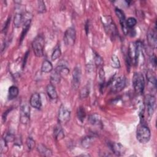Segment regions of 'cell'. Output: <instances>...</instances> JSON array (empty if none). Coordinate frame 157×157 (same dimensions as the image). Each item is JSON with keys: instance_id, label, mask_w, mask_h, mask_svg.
Returning <instances> with one entry per match:
<instances>
[{"instance_id": "obj_1", "label": "cell", "mask_w": 157, "mask_h": 157, "mask_svg": "<svg viewBox=\"0 0 157 157\" xmlns=\"http://www.w3.org/2000/svg\"><path fill=\"white\" fill-rule=\"evenodd\" d=\"M151 137V133L149 128L143 123H140L137 128L136 138L141 144L147 143Z\"/></svg>"}, {"instance_id": "obj_2", "label": "cell", "mask_w": 157, "mask_h": 157, "mask_svg": "<svg viewBox=\"0 0 157 157\" xmlns=\"http://www.w3.org/2000/svg\"><path fill=\"white\" fill-rule=\"evenodd\" d=\"M133 85L136 93L137 95L143 93L145 88V80L141 73H134L133 77Z\"/></svg>"}, {"instance_id": "obj_3", "label": "cell", "mask_w": 157, "mask_h": 157, "mask_svg": "<svg viewBox=\"0 0 157 157\" xmlns=\"http://www.w3.org/2000/svg\"><path fill=\"white\" fill-rule=\"evenodd\" d=\"M44 39L41 36H37L32 43V48L35 55L37 57H41L44 55Z\"/></svg>"}, {"instance_id": "obj_4", "label": "cell", "mask_w": 157, "mask_h": 157, "mask_svg": "<svg viewBox=\"0 0 157 157\" xmlns=\"http://www.w3.org/2000/svg\"><path fill=\"white\" fill-rule=\"evenodd\" d=\"M126 86V78L124 76H120L114 79L111 83V92L113 93H117L122 91Z\"/></svg>"}, {"instance_id": "obj_5", "label": "cell", "mask_w": 157, "mask_h": 157, "mask_svg": "<svg viewBox=\"0 0 157 157\" xmlns=\"http://www.w3.org/2000/svg\"><path fill=\"white\" fill-rule=\"evenodd\" d=\"M145 104L147 109V113L150 117H151L156 108V98L153 95H148L145 98Z\"/></svg>"}, {"instance_id": "obj_6", "label": "cell", "mask_w": 157, "mask_h": 157, "mask_svg": "<svg viewBox=\"0 0 157 157\" xmlns=\"http://www.w3.org/2000/svg\"><path fill=\"white\" fill-rule=\"evenodd\" d=\"M76 38V33L75 29L70 27L66 30L64 35V41L68 46H73L75 44Z\"/></svg>"}, {"instance_id": "obj_7", "label": "cell", "mask_w": 157, "mask_h": 157, "mask_svg": "<svg viewBox=\"0 0 157 157\" xmlns=\"http://www.w3.org/2000/svg\"><path fill=\"white\" fill-rule=\"evenodd\" d=\"M71 117V112L63 105L61 106L58 111V121L60 124H64L67 123Z\"/></svg>"}, {"instance_id": "obj_8", "label": "cell", "mask_w": 157, "mask_h": 157, "mask_svg": "<svg viewBox=\"0 0 157 157\" xmlns=\"http://www.w3.org/2000/svg\"><path fill=\"white\" fill-rule=\"evenodd\" d=\"M30 119V108L28 104H24L21 109V121L22 124H27Z\"/></svg>"}, {"instance_id": "obj_9", "label": "cell", "mask_w": 157, "mask_h": 157, "mask_svg": "<svg viewBox=\"0 0 157 157\" xmlns=\"http://www.w3.org/2000/svg\"><path fill=\"white\" fill-rule=\"evenodd\" d=\"M115 11V14H116L117 16L118 17V18L119 19L121 27L122 28V30L123 31V32L125 35H127L128 33L129 29L128 28V27L126 25V19H125V16L123 12L118 8H116Z\"/></svg>"}, {"instance_id": "obj_10", "label": "cell", "mask_w": 157, "mask_h": 157, "mask_svg": "<svg viewBox=\"0 0 157 157\" xmlns=\"http://www.w3.org/2000/svg\"><path fill=\"white\" fill-rule=\"evenodd\" d=\"M81 78V71L79 66H76L73 73V87L74 89H77L80 85Z\"/></svg>"}, {"instance_id": "obj_11", "label": "cell", "mask_w": 157, "mask_h": 157, "mask_svg": "<svg viewBox=\"0 0 157 157\" xmlns=\"http://www.w3.org/2000/svg\"><path fill=\"white\" fill-rule=\"evenodd\" d=\"M30 104L31 105L32 107L35 109H41L42 106V101H41V96L39 93H35L32 95L30 100Z\"/></svg>"}, {"instance_id": "obj_12", "label": "cell", "mask_w": 157, "mask_h": 157, "mask_svg": "<svg viewBox=\"0 0 157 157\" xmlns=\"http://www.w3.org/2000/svg\"><path fill=\"white\" fill-rule=\"evenodd\" d=\"M109 146L112 151L117 156L123 155L125 153V149L120 143L112 142L109 144Z\"/></svg>"}, {"instance_id": "obj_13", "label": "cell", "mask_w": 157, "mask_h": 157, "mask_svg": "<svg viewBox=\"0 0 157 157\" xmlns=\"http://www.w3.org/2000/svg\"><path fill=\"white\" fill-rule=\"evenodd\" d=\"M147 41L149 45L155 49L156 47V27L154 30H150L147 34Z\"/></svg>"}, {"instance_id": "obj_14", "label": "cell", "mask_w": 157, "mask_h": 157, "mask_svg": "<svg viewBox=\"0 0 157 157\" xmlns=\"http://www.w3.org/2000/svg\"><path fill=\"white\" fill-rule=\"evenodd\" d=\"M54 137L55 139L59 141L61 140L62 139H63L65 137V134H64V131L60 125V124L57 125L54 129Z\"/></svg>"}, {"instance_id": "obj_15", "label": "cell", "mask_w": 157, "mask_h": 157, "mask_svg": "<svg viewBox=\"0 0 157 157\" xmlns=\"http://www.w3.org/2000/svg\"><path fill=\"white\" fill-rule=\"evenodd\" d=\"M46 91H47V95L49 96V97L50 99H57V98H58L57 92L53 84H49L46 87Z\"/></svg>"}, {"instance_id": "obj_16", "label": "cell", "mask_w": 157, "mask_h": 157, "mask_svg": "<svg viewBox=\"0 0 157 157\" xmlns=\"http://www.w3.org/2000/svg\"><path fill=\"white\" fill-rule=\"evenodd\" d=\"M31 19H28L27 21H26L24 24V27H23V30L21 33V39H20V44H21L23 41V40L24 39L25 37L26 36L27 33H28L30 28V25H31Z\"/></svg>"}, {"instance_id": "obj_17", "label": "cell", "mask_w": 157, "mask_h": 157, "mask_svg": "<svg viewBox=\"0 0 157 157\" xmlns=\"http://www.w3.org/2000/svg\"><path fill=\"white\" fill-rule=\"evenodd\" d=\"M53 70V66L52 63L47 60H45L42 64L41 66V71L44 73H50Z\"/></svg>"}, {"instance_id": "obj_18", "label": "cell", "mask_w": 157, "mask_h": 157, "mask_svg": "<svg viewBox=\"0 0 157 157\" xmlns=\"http://www.w3.org/2000/svg\"><path fill=\"white\" fill-rule=\"evenodd\" d=\"M37 150L39 153H41L42 155L45 156H52V151L43 144L38 145L37 147Z\"/></svg>"}, {"instance_id": "obj_19", "label": "cell", "mask_w": 157, "mask_h": 157, "mask_svg": "<svg viewBox=\"0 0 157 157\" xmlns=\"http://www.w3.org/2000/svg\"><path fill=\"white\" fill-rule=\"evenodd\" d=\"M19 93V88L16 87V86H11L9 88V92H8V98L10 100L14 99L16 98Z\"/></svg>"}, {"instance_id": "obj_20", "label": "cell", "mask_w": 157, "mask_h": 157, "mask_svg": "<svg viewBox=\"0 0 157 157\" xmlns=\"http://www.w3.org/2000/svg\"><path fill=\"white\" fill-rule=\"evenodd\" d=\"M147 79L148 81L151 83L153 85L156 87V78L155 73L150 69H148L147 72Z\"/></svg>"}, {"instance_id": "obj_21", "label": "cell", "mask_w": 157, "mask_h": 157, "mask_svg": "<svg viewBox=\"0 0 157 157\" xmlns=\"http://www.w3.org/2000/svg\"><path fill=\"white\" fill-rule=\"evenodd\" d=\"M24 22V16L21 13H17L15 15L14 19V25L16 28H19Z\"/></svg>"}, {"instance_id": "obj_22", "label": "cell", "mask_w": 157, "mask_h": 157, "mask_svg": "<svg viewBox=\"0 0 157 157\" xmlns=\"http://www.w3.org/2000/svg\"><path fill=\"white\" fill-rule=\"evenodd\" d=\"M94 142V138L92 136H86L82 140V146L85 148H88L91 147L92 144Z\"/></svg>"}, {"instance_id": "obj_23", "label": "cell", "mask_w": 157, "mask_h": 157, "mask_svg": "<svg viewBox=\"0 0 157 157\" xmlns=\"http://www.w3.org/2000/svg\"><path fill=\"white\" fill-rule=\"evenodd\" d=\"M55 71L57 72V73H58L59 74H60L61 76L64 74V75H68L69 73V69L63 65H58L55 69Z\"/></svg>"}, {"instance_id": "obj_24", "label": "cell", "mask_w": 157, "mask_h": 157, "mask_svg": "<svg viewBox=\"0 0 157 157\" xmlns=\"http://www.w3.org/2000/svg\"><path fill=\"white\" fill-rule=\"evenodd\" d=\"M77 116L78 119L81 121L83 122L84 120H85V118L86 117V112L83 107H79L77 109Z\"/></svg>"}, {"instance_id": "obj_25", "label": "cell", "mask_w": 157, "mask_h": 157, "mask_svg": "<svg viewBox=\"0 0 157 157\" xmlns=\"http://www.w3.org/2000/svg\"><path fill=\"white\" fill-rule=\"evenodd\" d=\"M0 150H1V153H6L8 150V142L6 139L3 137L1 139V143H0Z\"/></svg>"}, {"instance_id": "obj_26", "label": "cell", "mask_w": 157, "mask_h": 157, "mask_svg": "<svg viewBox=\"0 0 157 157\" xmlns=\"http://www.w3.org/2000/svg\"><path fill=\"white\" fill-rule=\"evenodd\" d=\"M110 65L114 68H120V63L117 56L113 55L110 60Z\"/></svg>"}, {"instance_id": "obj_27", "label": "cell", "mask_w": 157, "mask_h": 157, "mask_svg": "<svg viewBox=\"0 0 157 157\" xmlns=\"http://www.w3.org/2000/svg\"><path fill=\"white\" fill-rule=\"evenodd\" d=\"M61 75L54 71V73L52 74L50 77V81L52 84H57L60 82Z\"/></svg>"}, {"instance_id": "obj_28", "label": "cell", "mask_w": 157, "mask_h": 157, "mask_svg": "<svg viewBox=\"0 0 157 157\" xmlns=\"http://www.w3.org/2000/svg\"><path fill=\"white\" fill-rule=\"evenodd\" d=\"M89 120L90 123L93 125H99V124H100L101 123V119L99 118V116L97 114L91 115Z\"/></svg>"}, {"instance_id": "obj_29", "label": "cell", "mask_w": 157, "mask_h": 157, "mask_svg": "<svg viewBox=\"0 0 157 157\" xmlns=\"http://www.w3.org/2000/svg\"><path fill=\"white\" fill-rule=\"evenodd\" d=\"M137 24V21L134 17H129L126 20V25L128 29L133 28Z\"/></svg>"}, {"instance_id": "obj_30", "label": "cell", "mask_w": 157, "mask_h": 157, "mask_svg": "<svg viewBox=\"0 0 157 157\" xmlns=\"http://www.w3.org/2000/svg\"><path fill=\"white\" fill-rule=\"evenodd\" d=\"M90 93V89L88 86H85L84 88H82V90L80 92V98L81 99L86 98L89 95Z\"/></svg>"}, {"instance_id": "obj_31", "label": "cell", "mask_w": 157, "mask_h": 157, "mask_svg": "<svg viewBox=\"0 0 157 157\" xmlns=\"http://www.w3.org/2000/svg\"><path fill=\"white\" fill-rule=\"evenodd\" d=\"M61 54H62V52H61V50L60 49V47H58V48H56L52 54V56H51V58L53 61L54 60H56L57 59H58L60 56H61Z\"/></svg>"}, {"instance_id": "obj_32", "label": "cell", "mask_w": 157, "mask_h": 157, "mask_svg": "<svg viewBox=\"0 0 157 157\" xmlns=\"http://www.w3.org/2000/svg\"><path fill=\"white\" fill-rule=\"evenodd\" d=\"M27 145L29 150H32L35 146V142L32 137H28L27 140Z\"/></svg>"}, {"instance_id": "obj_33", "label": "cell", "mask_w": 157, "mask_h": 157, "mask_svg": "<svg viewBox=\"0 0 157 157\" xmlns=\"http://www.w3.org/2000/svg\"><path fill=\"white\" fill-rule=\"evenodd\" d=\"M46 8L45 6V3L43 1H39L38 2V11L39 13H44L46 12Z\"/></svg>"}, {"instance_id": "obj_34", "label": "cell", "mask_w": 157, "mask_h": 157, "mask_svg": "<svg viewBox=\"0 0 157 157\" xmlns=\"http://www.w3.org/2000/svg\"><path fill=\"white\" fill-rule=\"evenodd\" d=\"M95 63H96V65H98V66H101L103 64L102 58L97 54H96L95 55Z\"/></svg>"}, {"instance_id": "obj_35", "label": "cell", "mask_w": 157, "mask_h": 157, "mask_svg": "<svg viewBox=\"0 0 157 157\" xmlns=\"http://www.w3.org/2000/svg\"><path fill=\"white\" fill-rule=\"evenodd\" d=\"M4 138L6 139V140L8 142H13V141H14V140H15V139H16L15 136H14L13 134H11V133H8V134H6Z\"/></svg>"}, {"instance_id": "obj_36", "label": "cell", "mask_w": 157, "mask_h": 157, "mask_svg": "<svg viewBox=\"0 0 157 157\" xmlns=\"http://www.w3.org/2000/svg\"><path fill=\"white\" fill-rule=\"evenodd\" d=\"M10 22H11V17H9L7 21L6 22L5 25H4V28L3 29V32H4L5 33H6V32L8 31V27H9V25L10 24Z\"/></svg>"}, {"instance_id": "obj_37", "label": "cell", "mask_w": 157, "mask_h": 157, "mask_svg": "<svg viewBox=\"0 0 157 157\" xmlns=\"http://www.w3.org/2000/svg\"><path fill=\"white\" fill-rule=\"evenodd\" d=\"M150 62L151 65L155 68L156 65V57L155 55H153L150 57Z\"/></svg>"}, {"instance_id": "obj_38", "label": "cell", "mask_w": 157, "mask_h": 157, "mask_svg": "<svg viewBox=\"0 0 157 157\" xmlns=\"http://www.w3.org/2000/svg\"><path fill=\"white\" fill-rule=\"evenodd\" d=\"M28 54H29V51H28L25 55L24 62H23V68H24L25 66V65H26V63H27V58H28Z\"/></svg>"}, {"instance_id": "obj_39", "label": "cell", "mask_w": 157, "mask_h": 157, "mask_svg": "<svg viewBox=\"0 0 157 157\" xmlns=\"http://www.w3.org/2000/svg\"><path fill=\"white\" fill-rule=\"evenodd\" d=\"M88 29H89V24H88V22H87V24H86V25H85V30H86L87 34L88 32Z\"/></svg>"}]
</instances>
